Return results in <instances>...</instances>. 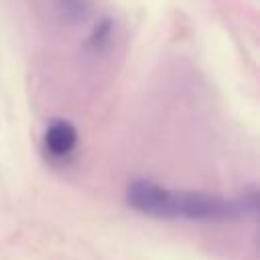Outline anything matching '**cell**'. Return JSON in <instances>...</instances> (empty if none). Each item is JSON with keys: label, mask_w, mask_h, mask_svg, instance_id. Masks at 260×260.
Here are the masks:
<instances>
[{"label": "cell", "mask_w": 260, "mask_h": 260, "mask_svg": "<svg viewBox=\"0 0 260 260\" xmlns=\"http://www.w3.org/2000/svg\"><path fill=\"white\" fill-rule=\"evenodd\" d=\"M130 207L140 213L165 219H191V221H215L236 219L256 211V197L228 199L221 195L183 191L160 187L150 181H134L126 189Z\"/></svg>", "instance_id": "cell-1"}, {"label": "cell", "mask_w": 260, "mask_h": 260, "mask_svg": "<svg viewBox=\"0 0 260 260\" xmlns=\"http://www.w3.org/2000/svg\"><path fill=\"white\" fill-rule=\"evenodd\" d=\"M77 144V130L67 120H55L45 130V148L53 156H67Z\"/></svg>", "instance_id": "cell-2"}, {"label": "cell", "mask_w": 260, "mask_h": 260, "mask_svg": "<svg viewBox=\"0 0 260 260\" xmlns=\"http://www.w3.org/2000/svg\"><path fill=\"white\" fill-rule=\"evenodd\" d=\"M55 2L69 18L85 16V0H55Z\"/></svg>", "instance_id": "cell-3"}]
</instances>
